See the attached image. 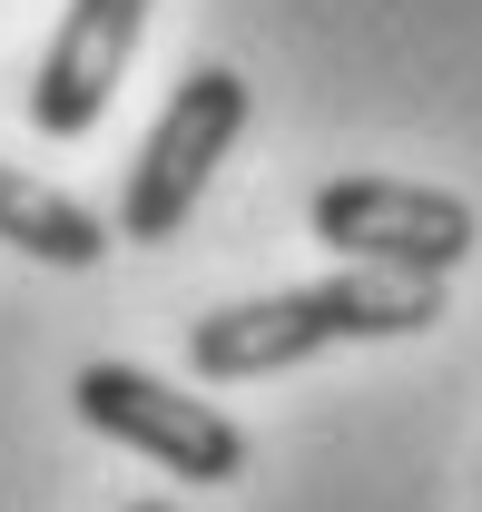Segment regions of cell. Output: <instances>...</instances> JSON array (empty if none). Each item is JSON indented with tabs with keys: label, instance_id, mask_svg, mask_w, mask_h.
<instances>
[{
	"label": "cell",
	"instance_id": "cell-1",
	"mask_svg": "<svg viewBox=\"0 0 482 512\" xmlns=\"http://www.w3.org/2000/svg\"><path fill=\"white\" fill-rule=\"evenodd\" d=\"M443 316V286L433 276H374V266H335L315 286H286V296H246V306H217V316L187 325V365L207 384H256L286 375L325 345H394V335H423Z\"/></svg>",
	"mask_w": 482,
	"mask_h": 512
},
{
	"label": "cell",
	"instance_id": "cell-2",
	"mask_svg": "<svg viewBox=\"0 0 482 512\" xmlns=\"http://www.w3.org/2000/svg\"><path fill=\"white\" fill-rule=\"evenodd\" d=\"M246 109H256V89H246L237 69H187L178 89H168V109L148 128V148L128 158V188H119V237L128 247H178L187 217H197V197L217 178V158L237 148Z\"/></svg>",
	"mask_w": 482,
	"mask_h": 512
},
{
	"label": "cell",
	"instance_id": "cell-3",
	"mask_svg": "<svg viewBox=\"0 0 482 512\" xmlns=\"http://www.w3.org/2000/svg\"><path fill=\"white\" fill-rule=\"evenodd\" d=\"M315 237L345 256V266L433 276V286H443V276L482 247V217L453 188H423V178H325V188H315Z\"/></svg>",
	"mask_w": 482,
	"mask_h": 512
},
{
	"label": "cell",
	"instance_id": "cell-4",
	"mask_svg": "<svg viewBox=\"0 0 482 512\" xmlns=\"http://www.w3.org/2000/svg\"><path fill=\"white\" fill-rule=\"evenodd\" d=\"M69 404H79L89 434L148 453V463L178 473V483H237L246 473V424H227L207 394H178V384L148 375V365H109V355H99V365H79Z\"/></svg>",
	"mask_w": 482,
	"mask_h": 512
},
{
	"label": "cell",
	"instance_id": "cell-5",
	"mask_svg": "<svg viewBox=\"0 0 482 512\" xmlns=\"http://www.w3.org/2000/svg\"><path fill=\"white\" fill-rule=\"evenodd\" d=\"M138 40H148V0H69L40 69H30V128L40 138H89L109 119Z\"/></svg>",
	"mask_w": 482,
	"mask_h": 512
},
{
	"label": "cell",
	"instance_id": "cell-6",
	"mask_svg": "<svg viewBox=\"0 0 482 512\" xmlns=\"http://www.w3.org/2000/svg\"><path fill=\"white\" fill-rule=\"evenodd\" d=\"M0 247L40 256V266H99V256H109V217L0 158Z\"/></svg>",
	"mask_w": 482,
	"mask_h": 512
},
{
	"label": "cell",
	"instance_id": "cell-7",
	"mask_svg": "<svg viewBox=\"0 0 482 512\" xmlns=\"http://www.w3.org/2000/svg\"><path fill=\"white\" fill-rule=\"evenodd\" d=\"M128 512H178V503H128Z\"/></svg>",
	"mask_w": 482,
	"mask_h": 512
}]
</instances>
